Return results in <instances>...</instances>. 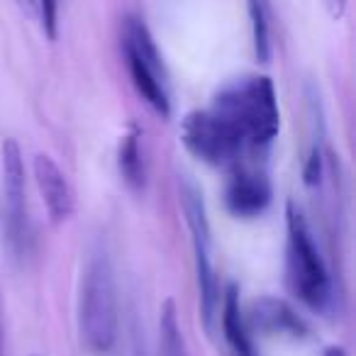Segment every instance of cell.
Returning a JSON list of instances; mask_svg holds the SVG:
<instances>
[{"mask_svg": "<svg viewBox=\"0 0 356 356\" xmlns=\"http://www.w3.org/2000/svg\"><path fill=\"white\" fill-rule=\"evenodd\" d=\"M208 110L244 156H264L281 129L278 95L268 76H242L229 81L215 93Z\"/></svg>", "mask_w": 356, "mask_h": 356, "instance_id": "1", "label": "cell"}, {"mask_svg": "<svg viewBox=\"0 0 356 356\" xmlns=\"http://www.w3.org/2000/svg\"><path fill=\"white\" fill-rule=\"evenodd\" d=\"M79 334L90 354H108L118 341V286L105 252H93L86 264L79 293Z\"/></svg>", "mask_w": 356, "mask_h": 356, "instance_id": "2", "label": "cell"}, {"mask_svg": "<svg viewBox=\"0 0 356 356\" xmlns=\"http://www.w3.org/2000/svg\"><path fill=\"white\" fill-rule=\"evenodd\" d=\"M286 273L291 291L300 298L302 305L315 312H327L334 300L332 278L320 254L312 229L302 210L293 200L286 205Z\"/></svg>", "mask_w": 356, "mask_h": 356, "instance_id": "3", "label": "cell"}, {"mask_svg": "<svg viewBox=\"0 0 356 356\" xmlns=\"http://www.w3.org/2000/svg\"><path fill=\"white\" fill-rule=\"evenodd\" d=\"M178 195H181V208H184L186 225H188L191 232V244H193L200 317H203L205 330L215 332V322L220 317V298L222 296H220V278L213 257V232H210L208 210H205L203 193L191 178H181Z\"/></svg>", "mask_w": 356, "mask_h": 356, "instance_id": "4", "label": "cell"}, {"mask_svg": "<svg viewBox=\"0 0 356 356\" xmlns=\"http://www.w3.org/2000/svg\"><path fill=\"white\" fill-rule=\"evenodd\" d=\"M122 56L132 86L144 98V103L161 118L171 115V93H168V71L161 59L156 42L149 27L139 17L129 15L122 22Z\"/></svg>", "mask_w": 356, "mask_h": 356, "instance_id": "5", "label": "cell"}, {"mask_svg": "<svg viewBox=\"0 0 356 356\" xmlns=\"http://www.w3.org/2000/svg\"><path fill=\"white\" fill-rule=\"evenodd\" d=\"M3 195H0V227L13 257H25L30 249V210H27L25 159L15 139L3 142Z\"/></svg>", "mask_w": 356, "mask_h": 356, "instance_id": "6", "label": "cell"}, {"mask_svg": "<svg viewBox=\"0 0 356 356\" xmlns=\"http://www.w3.org/2000/svg\"><path fill=\"white\" fill-rule=\"evenodd\" d=\"M181 144L186 147V152L208 166L232 168L244 159L242 149L232 142V137L225 132L222 124L213 118L208 108L186 115L181 124Z\"/></svg>", "mask_w": 356, "mask_h": 356, "instance_id": "7", "label": "cell"}, {"mask_svg": "<svg viewBox=\"0 0 356 356\" xmlns=\"http://www.w3.org/2000/svg\"><path fill=\"white\" fill-rule=\"evenodd\" d=\"M273 191L266 171L257 163L232 166L229 181L225 186V205L239 220H254L266 213L271 205Z\"/></svg>", "mask_w": 356, "mask_h": 356, "instance_id": "8", "label": "cell"}, {"mask_svg": "<svg viewBox=\"0 0 356 356\" xmlns=\"http://www.w3.org/2000/svg\"><path fill=\"white\" fill-rule=\"evenodd\" d=\"M32 173H35L37 191H40L49 220L54 225L66 222L76 208L74 188H71L66 173L61 171V166L49 154H37L35 161H32Z\"/></svg>", "mask_w": 356, "mask_h": 356, "instance_id": "9", "label": "cell"}, {"mask_svg": "<svg viewBox=\"0 0 356 356\" xmlns=\"http://www.w3.org/2000/svg\"><path fill=\"white\" fill-rule=\"evenodd\" d=\"M247 327L249 332H259L266 337H291V339H302L310 334L307 322L293 310L288 302L276 300V298H261L254 300L249 310Z\"/></svg>", "mask_w": 356, "mask_h": 356, "instance_id": "10", "label": "cell"}, {"mask_svg": "<svg viewBox=\"0 0 356 356\" xmlns=\"http://www.w3.org/2000/svg\"><path fill=\"white\" fill-rule=\"evenodd\" d=\"M220 312L222 315L218 320H222V332L225 341L232 349L234 356H257L252 344V334H249L247 320L242 315V307H239V288L234 283H229L222 291L220 298Z\"/></svg>", "mask_w": 356, "mask_h": 356, "instance_id": "11", "label": "cell"}, {"mask_svg": "<svg viewBox=\"0 0 356 356\" xmlns=\"http://www.w3.org/2000/svg\"><path fill=\"white\" fill-rule=\"evenodd\" d=\"M118 163H120V173H122L124 184L134 191H142L144 181H147V168H144L142 142H139L137 129H132V132L122 137L120 152H118Z\"/></svg>", "mask_w": 356, "mask_h": 356, "instance_id": "12", "label": "cell"}, {"mask_svg": "<svg viewBox=\"0 0 356 356\" xmlns=\"http://www.w3.org/2000/svg\"><path fill=\"white\" fill-rule=\"evenodd\" d=\"M159 356H188L181 325H178L176 302L168 298L159 310Z\"/></svg>", "mask_w": 356, "mask_h": 356, "instance_id": "13", "label": "cell"}, {"mask_svg": "<svg viewBox=\"0 0 356 356\" xmlns=\"http://www.w3.org/2000/svg\"><path fill=\"white\" fill-rule=\"evenodd\" d=\"M249 20H252V40L254 54L261 64L271 59V25H268V8L266 0H247Z\"/></svg>", "mask_w": 356, "mask_h": 356, "instance_id": "14", "label": "cell"}, {"mask_svg": "<svg viewBox=\"0 0 356 356\" xmlns=\"http://www.w3.org/2000/svg\"><path fill=\"white\" fill-rule=\"evenodd\" d=\"M37 20L49 40H56L59 35V0H35Z\"/></svg>", "mask_w": 356, "mask_h": 356, "instance_id": "15", "label": "cell"}, {"mask_svg": "<svg viewBox=\"0 0 356 356\" xmlns=\"http://www.w3.org/2000/svg\"><path fill=\"white\" fill-rule=\"evenodd\" d=\"M327 10L334 20H341L344 17V10H346V0H325Z\"/></svg>", "mask_w": 356, "mask_h": 356, "instance_id": "16", "label": "cell"}, {"mask_svg": "<svg viewBox=\"0 0 356 356\" xmlns=\"http://www.w3.org/2000/svg\"><path fill=\"white\" fill-rule=\"evenodd\" d=\"M6 351V315H3V296H0V356Z\"/></svg>", "mask_w": 356, "mask_h": 356, "instance_id": "17", "label": "cell"}, {"mask_svg": "<svg viewBox=\"0 0 356 356\" xmlns=\"http://www.w3.org/2000/svg\"><path fill=\"white\" fill-rule=\"evenodd\" d=\"M17 8L25 13L27 17H35L37 15V8H35V0H15Z\"/></svg>", "mask_w": 356, "mask_h": 356, "instance_id": "18", "label": "cell"}, {"mask_svg": "<svg viewBox=\"0 0 356 356\" xmlns=\"http://www.w3.org/2000/svg\"><path fill=\"white\" fill-rule=\"evenodd\" d=\"M325 356H346L344 346H330V349L325 351Z\"/></svg>", "mask_w": 356, "mask_h": 356, "instance_id": "19", "label": "cell"}]
</instances>
